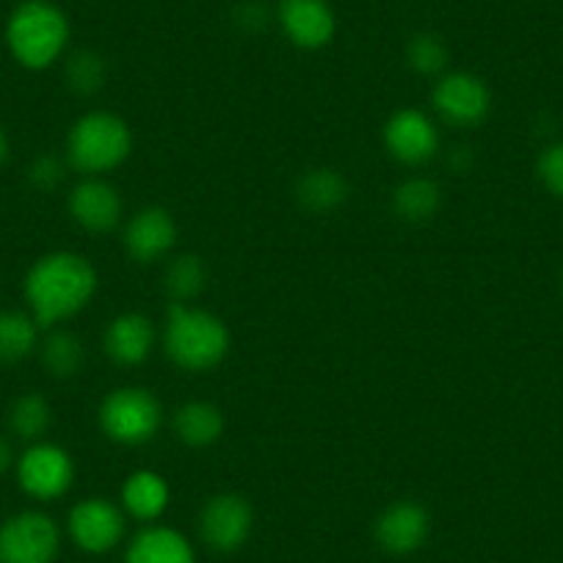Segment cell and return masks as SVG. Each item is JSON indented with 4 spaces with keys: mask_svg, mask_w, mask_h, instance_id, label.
I'll return each instance as SVG.
<instances>
[{
    "mask_svg": "<svg viewBox=\"0 0 563 563\" xmlns=\"http://www.w3.org/2000/svg\"><path fill=\"white\" fill-rule=\"evenodd\" d=\"M97 290L95 265L75 252H51L25 274V301L40 327L78 316Z\"/></svg>",
    "mask_w": 563,
    "mask_h": 563,
    "instance_id": "1",
    "label": "cell"
},
{
    "mask_svg": "<svg viewBox=\"0 0 563 563\" xmlns=\"http://www.w3.org/2000/svg\"><path fill=\"white\" fill-rule=\"evenodd\" d=\"M164 349L169 360L183 371H210L230 351V329L213 312L175 305L166 316Z\"/></svg>",
    "mask_w": 563,
    "mask_h": 563,
    "instance_id": "2",
    "label": "cell"
},
{
    "mask_svg": "<svg viewBox=\"0 0 563 563\" xmlns=\"http://www.w3.org/2000/svg\"><path fill=\"white\" fill-rule=\"evenodd\" d=\"M7 42L25 69H47L69 42L67 14L51 0H25L9 18Z\"/></svg>",
    "mask_w": 563,
    "mask_h": 563,
    "instance_id": "3",
    "label": "cell"
},
{
    "mask_svg": "<svg viewBox=\"0 0 563 563\" xmlns=\"http://www.w3.org/2000/svg\"><path fill=\"white\" fill-rule=\"evenodd\" d=\"M130 150H133V135L128 122L117 113L91 111L69 130V164L91 177L117 169L122 161H128Z\"/></svg>",
    "mask_w": 563,
    "mask_h": 563,
    "instance_id": "4",
    "label": "cell"
},
{
    "mask_svg": "<svg viewBox=\"0 0 563 563\" xmlns=\"http://www.w3.org/2000/svg\"><path fill=\"white\" fill-rule=\"evenodd\" d=\"M164 420L158 398L144 387L113 389L100 406V426L108 440L119 445H144L153 440Z\"/></svg>",
    "mask_w": 563,
    "mask_h": 563,
    "instance_id": "5",
    "label": "cell"
},
{
    "mask_svg": "<svg viewBox=\"0 0 563 563\" xmlns=\"http://www.w3.org/2000/svg\"><path fill=\"white\" fill-rule=\"evenodd\" d=\"M58 547V525L42 511L14 514L0 525V563H53Z\"/></svg>",
    "mask_w": 563,
    "mask_h": 563,
    "instance_id": "6",
    "label": "cell"
},
{
    "mask_svg": "<svg viewBox=\"0 0 563 563\" xmlns=\"http://www.w3.org/2000/svg\"><path fill=\"white\" fill-rule=\"evenodd\" d=\"M75 478V464L64 448L53 442H34L18 459V481L34 500H56L67 495Z\"/></svg>",
    "mask_w": 563,
    "mask_h": 563,
    "instance_id": "7",
    "label": "cell"
},
{
    "mask_svg": "<svg viewBox=\"0 0 563 563\" xmlns=\"http://www.w3.org/2000/svg\"><path fill=\"white\" fill-rule=\"evenodd\" d=\"M254 511L246 497L216 495L205 503L199 514V533L202 541L216 552H235L246 544L252 533Z\"/></svg>",
    "mask_w": 563,
    "mask_h": 563,
    "instance_id": "8",
    "label": "cell"
},
{
    "mask_svg": "<svg viewBox=\"0 0 563 563\" xmlns=\"http://www.w3.org/2000/svg\"><path fill=\"white\" fill-rule=\"evenodd\" d=\"M434 108L445 122L456 128H473L486 119L492 95L484 80L473 73H451L437 84Z\"/></svg>",
    "mask_w": 563,
    "mask_h": 563,
    "instance_id": "9",
    "label": "cell"
},
{
    "mask_svg": "<svg viewBox=\"0 0 563 563\" xmlns=\"http://www.w3.org/2000/svg\"><path fill=\"white\" fill-rule=\"evenodd\" d=\"M69 536L84 552L102 555L122 541L124 514L111 500L89 497L69 514Z\"/></svg>",
    "mask_w": 563,
    "mask_h": 563,
    "instance_id": "10",
    "label": "cell"
},
{
    "mask_svg": "<svg viewBox=\"0 0 563 563\" xmlns=\"http://www.w3.org/2000/svg\"><path fill=\"white\" fill-rule=\"evenodd\" d=\"M384 144L400 164L420 166L429 164L437 155L440 133H437V124L426 113L415 111V108H404V111L393 113L389 122L384 124Z\"/></svg>",
    "mask_w": 563,
    "mask_h": 563,
    "instance_id": "11",
    "label": "cell"
},
{
    "mask_svg": "<svg viewBox=\"0 0 563 563\" xmlns=\"http://www.w3.org/2000/svg\"><path fill=\"white\" fill-rule=\"evenodd\" d=\"M431 517L420 503H393L376 519V541L389 555H411L429 539Z\"/></svg>",
    "mask_w": 563,
    "mask_h": 563,
    "instance_id": "12",
    "label": "cell"
},
{
    "mask_svg": "<svg viewBox=\"0 0 563 563\" xmlns=\"http://www.w3.org/2000/svg\"><path fill=\"white\" fill-rule=\"evenodd\" d=\"M276 18H279L288 40L305 51H318V47L329 45L338 31V20H334L329 0H279Z\"/></svg>",
    "mask_w": 563,
    "mask_h": 563,
    "instance_id": "13",
    "label": "cell"
},
{
    "mask_svg": "<svg viewBox=\"0 0 563 563\" xmlns=\"http://www.w3.org/2000/svg\"><path fill=\"white\" fill-rule=\"evenodd\" d=\"M177 241V224L169 210L144 208L130 219L124 230V249L139 263H153L166 257Z\"/></svg>",
    "mask_w": 563,
    "mask_h": 563,
    "instance_id": "14",
    "label": "cell"
},
{
    "mask_svg": "<svg viewBox=\"0 0 563 563\" xmlns=\"http://www.w3.org/2000/svg\"><path fill=\"white\" fill-rule=\"evenodd\" d=\"M69 213L84 230L108 232L122 219V199L111 183L89 177L69 194Z\"/></svg>",
    "mask_w": 563,
    "mask_h": 563,
    "instance_id": "15",
    "label": "cell"
},
{
    "mask_svg": "<svg viewBox=\"0 0 563 563\" xmlns=\"http://www.w3.org/2000/svg\"><path fill=\"white\" fill-rule=\"evenodd\" d=\"M155 343V329L150 318L139 312H124L113 318L106 332V351L119 365H141Z\"/></svg>",
    "mask_w": 563,
    "mask_h": 563,
    "instance_id": "16",
    "label": "cell"
},
{
    "mask_svg": "<svg viewBox=\"0 0 563 563\" xmlns=\"http://www.w3.org/2000/svg\"><path fill=\"white\" fill-rule=\"evenodd\" d=\"M128 563H197L194 547L180 530L144 528L128 547Z\"/></svg>",
    "mask_w": 563,
    "mask_h": 563,
    "instance_id": "17",
    "label": "cell"
},
{
    "mask_svg": "<svg viewBox=\"0 0 563 563\" xmlns=\"http://www.w3.org/2000/svg\"><path fill=\"white\" fill-rule=\"evenodd\" d=\"M122 506L130 517L153 522L169 506V484L153 470H139L122 486Z\"/></svg>",
    "mask_w": 563,
    "mask_h": 563,
    "instance_id": "18",
    "label": "cell"
},
{
    "mask_svg": "<svg viewBox=\"0 0 563 563\" xmlns=\"http://www.w3.org/2000/svg\"><path fill=\"white\" fill-rule=\"evenodd\" d=\"M296 199L312 213H329L349 199V180L334 169H310L296 183Z\"/></svg>",
    "mask_w": 563,
    "mask_h": 563,
    "instance_id": "19",
    "label": "cell"
},
{
    "mask_svg": "<svg viewBox=\"0 0 563 563\" xmlns=\"http://www.w3.org/2000/svg\"><path fill=\"white\" fill-rule=\"evenodd\" d=\"M175 431L188 448H208L224 431V417H221L219 406L208 404V400H191L177 409Z\"/></svg>",
    "mask_w": 563,
    "mask_h": 563,
    "instance_id": "20",
    "label": "cell"
},
{
    "mask_svg": "<svg viewBox=\"0 0 563 563\" xmlns=\"http://www.w3.org/2000/svg\"><path fill=\"white\" fill-rule=\"evenodd\" d=\"M40 343V323L18 310H0V365H14L34 354Z\"/></svg>",
    "mask_w": 563,
    "mask_h": 563,
    "instance_id": "21",
    "label": "cell"
},
{
    "mask_svg": "<svg viewBox=\"0 0 563 563\" xmlns=\"http://www.w3.org/2000/svg\"><path fill=\"white\" fill-rule=\"evenodd\" d=\"M440 186L429 177H411L393 194L395 213L406 221H429L440 210Z\"/></svg>",
    "mask_w": 563,
    "mask_h": 563,
    "instance_id": "22",
    "label": "cell"
},
{
    "mask_svg": "<svg viewBox=\"0 0 563 563\" xmlns=\"http://www.w3.org/2000/svg\"><path fill=\"white\" fill-rule=\"evenodd\" d=\"M53 420L51 404L40 393H25L9 409V426L25 442H42Z\"/></svg>",
    "mask_w": 563,
    "mask_h": 563,
    "instance_id": "23",
    "label": "cell"
},
{
    "mask_svg": "<svg viewBox=\"0 0 563 563\" xmlns=\"http://www.w3.org/2000/svg\"><path fill=\"white\" fill-rule=\"evenodd\" d=\"M84 343H80L78 334L67 332V329L51 332L42 343V362H45L47 373L56 378H73L84 365Z\"/></svg>",
    "mask_w": 563,
    "mask_h": 563,
    "instance_id": "24",
    "label": "cell"
},
{
    "mask_svg": "<svg viewBox=\"0 0 563 563\" xmlns=\"http://www.w3.org/2000/svg\"><path fill=\"white\" fill-rule=\"evenodd\" d=\"M166 294L177 301V305H186V301L197 299L202 294L205 282H208V271L205 263L197 254H180L169 263L166 268Z\"/></svg>",
    "mask_w": 563,
    "mask_h": 563,
    "instance_id": "25",
    "label": "cell"
},
{
    "mask_svg": "<svg viewBox=\"0 0 563 563\" xmlns=\"http://www.w3.org/2000/svg\"><path fill=\"white\" fill-rule=\"evenodd\" d=\"M67 86L75 91V95H97V91L106 86L108 67L106 58L95 51H78L69 56L67 62Z\"/></svg>",
    "mask_w": 563,
    "mask_h": 563,
    "instance_id": "26",
    "label": "cell"
},
{
    "mask_svg": "<svg viewBox=\"0 0 563 563\" xmlns=\"http://www.w3.org/2000/svg\"><path fill=\"white\" fill-rule=\"evenodd\" d=\"M406 58L409 67L420 75H437L448 67V47L440 36L417 34L406 45Z\"/></svg>",
    "mask_w": 563,
    "mask_h": 563,
    "instance_id": "27",
    "label": "cell"
},
{
    "mask_svg": "<svg viewBox=\"0 0 563 563\" xmlns=\"http://www.w3.org/2000/svg\"><path fill=\"white\" fill-rule=\"evenodd\" d=\"M539 177L547 186V191H552L555 197L563 199V141H555L541 153L539 158Z\"/></svg>",
    "mask_w": 563,
    "mask_h": 563,
    "instance_id": "28",
    "label": "cell"
},
{
    "mask_svg": "<svg viewBox=\"0 0 563 563\" xmlns=\"http://www.w3.org/2000/svg\"><path fill=\"white\" fill-rule=\"evenodd\" d=\"M29 180L34 183L40 191H53L58 183L64 180V166L56 155H40V158L31 164L29 169Z\"/></svg>",
    "mask_w": 563,
    "mask_h": 563,
    "instance_id": "29",
    "label": "cell"
},
{
    "mask_svg": "<svg viewBox=\"0 0 563 563\" xmlns=\"http://www.w3.org/2000/svg\"><path fill=\"white\" fill-rule=\"evenodd\" d=\"M235 20L241 29L246 31H263L268 23V12L263 9V3H243L235 12Z\"/></svg>",
    "mask_w": 563,
    "mask_h": 563,
    "instance_id": "30",
    "label": "cell"
},
{
    "mask_svg": "<svg viewBox=\"0 0 563 563\" xmlns=\"http://www.w3.org/2000/svg\"><path fill=\"white\" fill-rule=\"evenodd\" d=\"M12 462H14L12 445H9V440H3V437H0V473H7V470L12 467Z\"/></svg>",
    "mask_w": 563,
    "mask_h": 563,
    "instance_id": "31",
    "label": "cell"
},
{
    "mask_svg": "<svg viewBox=\"0 0 563 563\" xmlns=\"http://www.w3.org/2000/svg\"><path fill=\"white\" fill-rule=\"evenodd\" d=\"M9 158V135L3 133V128H0V166L7 164Z\"/></svg>",
    "mask_w": 563,
    "mask_h": 563,
    "instance_id": "32",
    "label": "cell"
}]
</instances>
